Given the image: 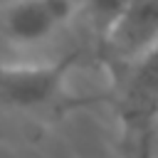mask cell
Returning <instances> with one entry per match:
<instances>
[{
	"label": "cell",
	"mask_w": 158,
	"mask_h": 158,
	"mask_svg": "<svg viewBox=\"0 0 158 158\" xmlns=\"http://www.w3.org/2000/svg\"><path fill=\"white\" fill-rule=\"evenodd\" d=\"M158 44V0H128L121 20L104 42L111 59L128 64Z\"/></svg>",
	"instance_id": "277c9868"
},
{
	"label": "cell",
	"mask_w": 158,
	"mask_h": 158,
	"mask_svg": "<svg viewBox=\"0 0 158 158\" xmlns=\"http://www.w3.org/2000/svg\"><path fill=\"white\" fill-rule=\"evenodd\" d=\"M84 10V0H5L0 35L12 47L35 49L54 40Z\"/></svg>",
	"instance_id": "7a4b0ae2"
},
{
	"label": "cell",
	"mask_w": 158,
	"mask_h": 158,
	"mask_svg": "<svg viewBox=\"0 0 158 158\" xmlns=\"http://www.w3.org/2000/svg\"><path fill=\"white\" fill-rule=\"evenodd\" d=\"M118 116L136 158H153L158 128V44L123 64Z\"/></svg>",
	"instance_id": "6da1fadb"
},
{
	"label": "cell",
	"mask_w": 158,
	"mask_h": 158,
	"mask_svg": "<svg viewBox=\"0 0 158 158\" xmlns=\"http://www.w3.org/2000/svg\"><path fill=\"white\" fill-rule=\"evenodd\" d=\"M77 54L52 64H17L0 67V106L40 109L52 104L64 86L67 74L74 67Z\"/></svg>",
	"instance_id": "3957f363"
},
{
	"label": "cell",
	"mask_w": 158,
	"mask_h": 158,
	"mask_svg": "<svg viewBox=\"0 0 158 158\" xmlns=\"http://www.w3.org/2000/svg\"><path fill=\"white\" fill-rule=\"evenodd\" d=\"M0 2H5V0H0Z\"/></svg>",
	"instance_id": "8992f818"
},
{
	"label": "cell",
	"mask_w": 158,
	"mask_h": 158,
	"mask_svg": "<svg viewBox=\"0 0 158 158\" xmlns=\"http://www.w3.org/2000/svg\"><path fill=\"white\" fill-rule=\"evenodd\" d=\"M126 5H128V0H84V12L89 15V22L96 30L101 42H106L111 30L121 20Z\"/></svg>",
	"instance_id": "5b68a950"
}]
</instances>
